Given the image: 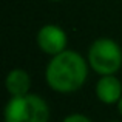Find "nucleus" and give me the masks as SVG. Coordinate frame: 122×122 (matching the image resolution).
Wrapping results in <instances>:
<instances>
[{
  "label": "nucleus",
  "mask_w": 122,
  "mask_h": 122,
  "mask_svg": "<svg viewBox=\"0 0 122 122\" xmlns=\"http://www.w3.org/2000/svg\"><path fill=\"white\" fill-rule=\"evenodd\" d=\"M5 122H48L50 107L37 94L11 97L5 107Z\"/></svg>",
  "instance_id": "nucleus-2"
},
{
  "label": "nucleus",
  "mask_w": 122,
  "mask_h": 122,
  "mask_svg": "<svg viewBox=\"0 0 122 122\" xmlns=\"http://www.w3.org/2000/svg\"><path fill=\"white\" fill-rule=\"evenodd\" d=\"M111 122H117V121H111Z\"/></svg>",
  "instance_id": "nucleus-10"
},
{
  "label": "nucleus",
  "mask_w": 122,
  "mask_h": 122,
  "mask_svg": "<svg viewBox=\"0 0 122 122\" xmlns=\"http://www.w3.org/2000/svg\"><path fill=\"white\" fill-rule=\"evenodd\" d=\"M117 111H119V114H121V116H122V97L119 99V102H117Z\"/></svg>",
  "instance_id": "nucleus-8"
},
{
  "label": "nucleus",
  "mask_w": 122,
  "mask_h": 122,
  "mask_svg": "<svg viewBox=\"0 0 122 122\" xmlns=\"http://www.w3.org/2000/svg\"><path fill=\"white\" fill-rule=\"evenodd\" d=\"M5 86H6V91L11 94V97H19V96L28 94L31 88L30 74L20 68L11 70L5 79Z\"/></svg>",
  "instance_id": "nucleus-6"
},
{
  "label": "nucleus",
  "mask_w": 122,
  "mask_h": 122,
  "mask_svg": "<svg viewBox=\"0 0 122 122\" xmlns=\"http://www.w3.org/2000/svg\"><path fill=\"white\" fill-rule=\"evenodd\" d=\"M88 65L101 76L116 74L122 66V50L114 40L102 37L88 50Z\"/></svg>",
  "instance_id": "nucleus-3"
},
{
  "label": "nucleus",
  "mask_w": 122,
  "mask_h": 122,
  "mask_svg": "<svg viewBox=\"0 0 122 122\" xmlns=\"http://www.w3.org/2000/svg\"><path fill=\"white\" fill-rule=\"evenodd\" d=\"M96 96L102 104H117L122 97V83L114 74L102 76L96 83Z\"/></svg>",
  "instance_id": "nucleus-5"
},
{
  "label": "nucleus",
  "mask_w": 122,
  "mask_h": 122,
  "mask_svg": "<svg viewBox=\"0 0 122 122\" xmlns=\"http://www.w3.org/2000/svg\"><path fill=\"white\" fill-rule=\"evenodd\" d=\"M62 122H93V121L82 113H73V114H68Z\"/></svg>",
  "instance_id": "nucleus-7"
},
{
  "label": "nucleus",
  "mask_w": 122,
  "mask_h": 122,
  "mask_svg": "<svg viewBox=\"0 0 122 122\" xmlns=\"http://www.w3.org/2000/svg\"><path fill=\"white\" fill-rule=\"evenodd\" d=\"M37 45L45 54L57 56L66 48V34L57 25H43L37 33Z\"/></svg>",
  "instance_id": "nucleus-4"
},
{
  "label": "nucleus",
  "mask_w": 122,
  "mask_h": 122,
  "mask_svg": "<svg viewBox=\"0 0 122 122\" xmlns=\"http://www.w3.org/2000/svg\"><path fill=\"white\" fill-rule=\"evenodd\" d=\"M50 2H62V0H50Z\"/></svg>",
  "instance_id": "nucleus-9"
},
{
  "label": "nucleus",
  "mask_w": 122,
  "mask_h": 122,
  "mask_svg": "<svg viewBox=\"0 0 122 122\" xmlns=\"http://www.w3.org/2000/svg\"><path fill=\"white\" fill-rule=\"evenodd\" d=\"M88 65L85 59L76 51L65 50L63 53L53 56L45 70V81L51 90L62 94L74 93L86 81Z\"/></svg>",
  "instance_id": "nucleus-1"
}]
</instances>
